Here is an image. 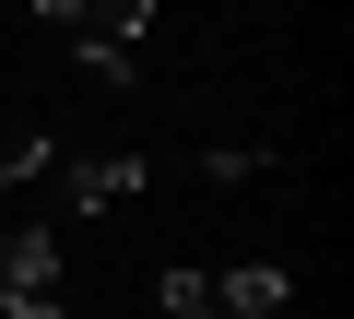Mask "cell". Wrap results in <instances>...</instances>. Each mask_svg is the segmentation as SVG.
<instances>
[{
	"mask_svg": "<svg viewBox=\"0 0 354 319\" xmlns=\"http://www.w3.org/2000/svg\"><path fill=\"white\" fill-rule=\"evenodd\" d=\"M59 36L83 48L95 83H130V60H142V36H153V0H71V24H59Z\"/></svg>",
	"mask_w": 354,
	"mask_h": 319,
	"instance_id": "6da1fadb",
	"label": "cell"
},
{
	"mask_svg": "<svg viewBox=\"0 0 354 319\" xmlns=\"http://www.w3.org/2000/svg\"><path fill=\"white\" fill-rule=\"evenodd\" d=\"M142 190V154H83V166H59V201L71 213H118Z\"/></svg>",
	"mask_w": 354,
	"mask_h": 319,
	"instance_id": "7a4b0ae2",
	"label": "cell"
},
{
	"mask_svg": "<svg viewBox=\"0 0 354 319\" xmlns=\"http://www.w3.org/2000/svg\"><path fill=\"white\" fill-rule=\"evenodd\" d=\"M295 272L283 260H248V272H213V319H283Z\"/></svg>",
	"mask_w": 354,
	"mask_h": 319,
	"instance_id": "3957f363",
	"label": "cell"
},
{
	"mask_svg": "<svg viewBox=\"0 0 354 319\" xmlns=\"http://www.w3.org/2000/svg\"><path fill=\"white\" fill-rule=\"evenodd\" d=\"M153 307H165V319H213V272H165Z\"/></svg>",
	"mask_w": 354,
	"mask_h": 319,
	"instance_id": "277c9868",
	"label": "cell"
},
{
	"mask_svg": "<svg viewBox=\"0 0 354 319\" xmlns=\"http://www.w3.org/2000/svg\"><path fill=\"white\" fill-rule=\"evenodd\" d=\"M201 166H213V178H260V166H272V142H213Z\"/></svg>",
	"mask_w": 354,
	"mask_h": 319,
	"instance_id": "5b68a950",
	"label": "cell"
}]
</instances>
